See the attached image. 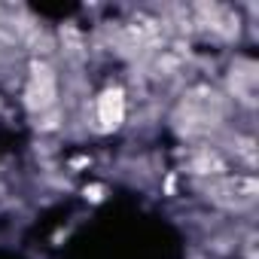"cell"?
<instances>
[{"instance_id":"obj_3","label":"cell","mask_w":259,"mask_h":259,"mask_svg":"<svg viewBox=\"0 0 259 259\" xmlns=\"http://www.w3.org/2000/svg\"><path fill=\"white\" fill-rule=\"evenodd\" d=\"M122 122H125V92L119 85H110L95 98V128L107 135L116 132Z\"/></svg>"},{"instance_id":"obj_1","label":"cell","mask_w":259,"mask_h":259,"mask_svg":"<svg viewBox=\"0 0 259 259\" xmlns=\"http://www.w3.org/2000/svg\"><path fill=\"white\" fill-rule=\"evenodd\" d=\"M55 101H58L55 70L46 61H34L31 73H28V85H25V107L31 113H46L55 107Z\"/></svg>"},{"instance_id":"obj_2","label":"cell","mask_w":259,"mask_h":259,"mask_svg":"<svg viewBox=\"0 0 259 259\" xmlns=\"http://www.w3.org/2000/svg\"><path fill=\"white\" fill-rule=\"evenodd\" d=\"M210 198L229 210H244L256 201V180L250 174H238V177H223L213 189Z\"/></svg>"},{"instance_id":"obj_4","label":"cell","mask_w":259,"mask_h":259,"mask_svg":"<svg viewBox=\"0 0 259 259\" xmlns=\"http://www.w3.org/2000/svg\"><path fill=\"white\" fill-rule=\"evenodd\" d=\"M192 174H201V177H223L226 174V162L220 153L213 150H198L192 156Z\"/></svg>"}]
</instances>
